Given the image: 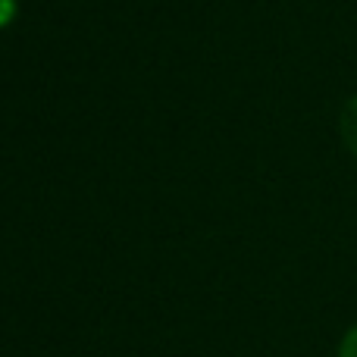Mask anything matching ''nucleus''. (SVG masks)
Returning <instances> with one entry per match:
<instances>
[{
    "mask_svg": "<svg viewBox=\"0 0 357 357\" xmlns=\"http://www.w3.org/2000/svg\"><path fill=\"white\" fill-rule=\"evenodd\" d=\"M339 138L345 144V151L357 160V94L342 104V113H339Z\"/></svg>",
    "mask_w": 357,
    "mask_h": 357,
    "instance_id": "f257e3e1",
    "label": "nucleus"
},
{
    "mask_svg": "<svg viewBox=\"0 0 357 357\" xmlns=\"http://www.w3.org/2000/svg\"><path fill=\"white\" fill-rule=\"evenodd\" d=\"M335 357H357V323L342 333L339 345H335Z\"/></svg>",
    "mask_w": 357,
    "mask_h": 357,
    "instance_id": "f03ea898",
    "label": "nucleus"
},
{
    "mask_svg": "<svg viewBox=\"0 0 357 357\" xmlns=\"http://www.w3.org/2000/svg\"><path fill=\"white\" fill-rule=\"evenodd\" d=\"M19 16V0H0V31Z\"/></svg>",
    "mask_w": 357,
    "mask_h": 357,
    "instance_id": "7ed1b4c3",
    "label": "nucleus"
}]
</instances>
